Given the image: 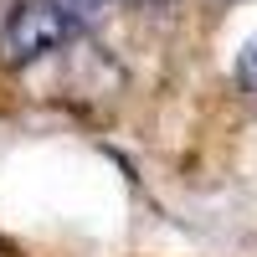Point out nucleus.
Returning a JSON list of instances; mask_svg holds the SVG:
<instances>
[{"label": "nucleus", "instance_id": "f257e3e1", "mask_svg": "<svg viewBox=\"0 0 257 257\" xmlns=\"http://www.w3.org/2000/svg\"><path fill=\"white\" fill-rule=\"evenodd\" d=\"M72 36V11L62 0H16L0 26V57L6 67H31Z\"/></svg>", "mask_w": 257, "mask_h": 257}, {"label": "nucleus", "instance_id": "f03ea898", "mask_svg": "<svg viewBox=\"0 0 257 257\" xmlns=\"http://www.w3.org/2000/svg\"><path fill=\"white\" fill-rule=\"evenodd\" d=\"M237 82H242V88L257 98V36H252L247 47L237 52Z\"/></svg>", "mask_w": 257, "mask_h": 257}, {"label": "nucleus", "instance_id": "7ed1b4c3", "mask_svg": "<svg viewBox=\"0 0 257 257\" xmlns=\"http://www.w3.org/2000/svg\"><path fill=\"white\" fill-rule=\"evenodd\" d=\"M128 6H134V0H128Z\"/></svg>", "mask_w": 257, "mask_h": 257}]
</instances>
